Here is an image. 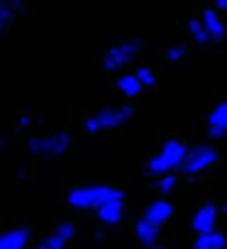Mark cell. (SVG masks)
Returning a JSON list of instances; mask_svg holds the SVG:
<instances>
[{
  "mask_svg": "<svg viewBox=\"0 0 227 249\" xmlns=\"http://www.w3.org/2000/svg\"><path fill=\"white\" fill-rule=\"evenodd\" d=\"M25 13H27V5L22 0H0V37H3Z\"/></svg>",
  "mask_w": 227,
  "mask_h": 249,
  "instance_id": "obj_14",
  "label": "cell"
},
{
  "mask_svg": "<svg viewBox=\"0 0 227 249\" xmlns=\"http://www.w3.org/2000/svg\"><path fill=\"white\" fill-rule=\"evenodd\" d=\"M191 249H227V234L215 230L208 234H195Z\"/></svg>",
  "mask_w": 227,
  "mask_h": 249,
  "instance_id": "obj_17",
  "label": "cell"
},
{
  "mask_svg": "<svg viewBox=\"0 0 227 249\" xmlns=\"http://www.w3.org/2000/svg\"><path fill=\"white\" fill-rule=\"evenodd\" d=\"M212 8L222 15V13H227V0H215V3H212Z\"/></svg>",
  "mask_w": 227,
  "mask_h": 249,
  "instance_id": "obj_23",
  "label": "cell"
},
{
  "mask_svg": "<svg viewBox=\"0 0 227 249\" xmlns=\"http://www.w3.org/2000/svg\"><path fill=\"white\" fill-rule=\"evenodd\" d=\"M73 144V137L69 130H44L27 140V152L37 159H59L64 157Z\"/></svg>",
  "mask_w": 227,
  "mask_h": 249,
  "instance_id": "obj_4",
  "label": "cell"
},
{
  "mask_svg": "<svg viewBox=\"0 0 227 249\" xmlns=\"http://www.w3.org/2000/svg\"><path fill=\"white\" fill-rule=\"evenodd\" d=\"M95 220L100 222V227H107V230L120 227L125 220V198H115V200L100 205L95 210Z\"/></svg>",
  "mask_w": 227,
  "mask_h": 249,
  "instance_id": "obj_10",
  "label": "cell"
},
{
  "mask_svg": "<svg viewBox=\"0 0 227 249\" xmlns=\"http://www.w3.org/2000/svg\"><path fill=\"white\" fill-rule=\"evenodd\" d=\"M186 152H188V144L183 140H166L144 164V174L152 176V178H161V176H169V174H176L186 159Z\"/></svg>",
  "mask_w": 227,
  "mask_h": 249,
  "instance_id": "obj_2",
  "label": "cell"
},
{
  "mask_svg": "<svg viewBox=\"0 0 227 249\" xmlns=\"http://www.w3.org/2000/svg\"><path fill=\"white\" fill-rule=\"evenodd\" d=\"M200 22H203V27H205L210 42H222V39L227 37V20H225L212 5L200 13Z\"/></svg>",
  "mask_w": 227,
  "mask_h": 249,
  "instance_id": "obj_12",
  "label": "cell"
},
{
  "mask_svg": "<svg viewBox=\"0 0 227 249\" xmlns=\"http://www.w3.org/2000/svg\"><path fill=\"white\" fill-rule=\"evenodd\" d=\"M157 191H159V198H169V193L176 191V174L157 178Z\"/></svg>",
  "mask_w": 227,
  "mask_h": 249,
  "instance_id": "obj_21",
  "label": "cell"
},
{
  "mask_svg": "<svg viewBox=\"0 0 227 249\" xmlns=\"http://www.w3.org/2000/svg\"><path fill=\"white\" fill-rule=\"evenodd\" d=\"M208 124V135L212 140H225L227 137V98L220 100L217 105H212V110L205 117Z\"/></svg>",
  "mask_w": 227,
  "mask_h": 249,
  "instance_id": "obj_11",
  "label": "cell"
},
{
  "mask_svg": "<svg viewBox=\"0 0 227 249\" xmlns=\"http://www.w3.org/2000/svg\"><path fill=\"white\" fill-rule=\"evenodd\" d=\"M217 159H220V152H217L215 144L203 142V144L188 147L178 174L186 176V178H200V176H205L208 171H212L217 166Z\"/></svg>",
  "mask_w": 227,
  "mask_h": 249,
  "instance_id": "obj_6",
  "label": "cell"
},
{
  "mask_svg": "<svg viewBox=\"0 0 227 249\" xmlns=\"http://www.w3.org/2000/svg\"><path fill=\"white\" fill-rule=\"evenodd\" d=\"M115 198H125V191L118 186H110V183H86L66 193V203L78 213H95L100 205L115 200Z\"/></svg>",
  "mask_w": 227,
  "mask_h": 249,
  "instance_id": "obj_1",
  "label": "cell"
},
{
  "mask_svg": "<svg viewBox=\"0 0 227 249\" xmlns=\"http://www.w3.org/2000/svg\"><path fill=\"white\" fill-rule=\"evenodd\" d=\"M3 147H5V140H3V137H0V149H3Z\"/></svg>",
  "mask_w": 227,
  "mask_h": 249,
  "instance_id": "obj_25",
  "label": "cell"
},
{
  "mask_svg": "<svg viewBox=\"0 0 227 249\" xmlns=\"http://www.w3.org/2000/svg\"><path fill=\"white\" fill-rule=\"evenodd\" d=\"M73 237H76V222L61 220L52 232H47V234L35 244V249H66V247L73 242Z\"/></svg>",
  "mask_w": 227,
  "mask_h": 249,
  "instance_id": "obj_7",
  "label": "cell"
},
{
  "mask_svg": "<svg viewBox=\"0 0 227 249\" xmlns=\"http://www.w3.org/2000/svg\"><path fill=\"white\" fill-rule=\"evenodd\" d=\"M118 93L125 98V100H135V98H140L142 93H144V88H142V83L137 81V76H135V71H127V73H120L118 76Z\"/></svg>",
  "mask_w": 227,
  "mask_h": 249,
  "instance_id": "obj_16",
  "label": "cell"
},
{
  "mask_svg": "<svg viewBox=\"0 0 227 249\" xmlns=\"http://www.w3.org/2000/svg\"><path fill=\"white\" fill-rule=\"evenodd\" d=\"M186 30H188V37H191V42H193L195 47H208V44H212L210 37H208V32H205V27H203V22H200V18L188 20Z\"/></svg>",
  "mask_w": 227,
  "mask_h": 249,
  "instance_id": "obj_18",
  "label": "cell"
},
{
  "mask_svg": "<svg viewBox=\"0 0 227 249\" xmlns=\"http://www.w3.org/2000/svg\"><path fill=\"white\" fill-rule=\"evenodd\" d=\"M174 215H176V208H174V203L169 198H154V200H149L147 208H144V213H142V217L147 222H152L154 227H159V230H164L174 220Z\"/></svg>",
  "mask_w": 227,
  "mask_h": 249,
  "instance_id": "obj_8",
  "label": "cell"
},
{
  "mask_svg": "<svg viewBox=\"0 0 227 249\" xmlns=\"http://www.w3.org/2000/svg\"><path fill=\"white\" fill-rule=\"evenodd\" d=\"M32 122H35V115H32L30 110H22V112L17 115V120H15V130H17V132H25V130L32 127Z\"/></svg>",
  "mask_w": 227,
  "mask_h": 249,
  "instance_id": "obj_22",
  "label": "cell"
},
{
  "mask_svg": "<svg viewBox=\"0 0 227 249\" xmlns=\"http://www.w3.org/2000/svg\"><path fill=\"white\" fill-rule=\"evenodd\" d=\"M135 76L142 83V88H154L157 86V71L152 66H137L135 69Z\"/></svg>",
  "mask_w": 227,
  "mask_h": 249,
  "instance_id": "obj_20",
  "label": "cell"
},
{
  "mask_svg": "<svg viewBox=\"0 0 227 249\" xmlns=\"http://www.w3.org/2000/svg\"><path fill=\"white\" fill-rule=\"evenodd\" d=\"M188 56V42H176L166 49V61L169 64H181Z\"/></svg>",
  "mask_w": 227,
  "mask_h": 249,
  "instance_id": "obj_19",
  "label": "cell"
},
{
  "mask_svg": "<svg viewBox=\"0 0 227 249\" xmlns=\"http://www.w3.org/2000/svg\"><path fill=\"white\" fill-rule=\"evenodd\" d=\"M135 237H137V242H140L142 247L152 249L154 244H159L161 230H159V227H154L152 222H147V220L140 215V217H137V222H135Z\"/></svg>",
  "mask_w": 227,
  "mask_h": 249,
  "instance_id": "obj_15",
  "label": "cell"
},
{
  "mask_svg": "<svg viewBox=\"0 0 227 249\" xmlns=\"http://www.w3.org/2000/svg\"><path fill=\"white\" fill-rule=\"evenodd\" d=\"M144 49V42L132 37V39H120L115 44H110L103 54V69L110 71V73H127V69L140 59Z\"/></svg>",
  "mask_w": 227,
  "mask_h": 249,
  "instance_id": "obj_5",
  "label": "cell"
},
{
  "mask_svg": "<svg viewBox=\"0 0 227 249\" xmlns=\"http://www.w3.org/2000/svg\"><path fill=\"white\" fill-rule=\"evenodd\" d=\"M132 117H135V107L127 105V103L105 105V107L95 110L93 115H88L83 120V130H86V135H103V132L122 127V124H127Z\"/></svg>",
  "mask_w": 227,
  "mask_h": 249,
  "instance_id": "obj_3",
  "label": "cell"
},
{
  "mask_svg": "<svg viewBox=\"0 0 227 249\" xmlns=\"http://www.w3.org/2000/svg\"><path fill=\"white\" fill-rule=\"evenodd\" d=\"M217 222H220V208H217L212 200L198 205V210H195L193 217H191V227H193L195 234L215 232V230H217Z\"/></svg>",
  "mask_w": 227,
  "mask_h": 249,
  "instance_id": "obj_9",
  "label": "cell"
},
{
  "mask_svg": "<svg viewBox=\"0 0 227 249\" xmlns=\"http://www.w3.org/2000/svg\"><path fill=\"white\" fill-rule=\"evenodd\" d=\"M32 247V230L20 225L0 232V249H30Z\"/></svg>",
  "mask_w": 227,
  "mask_h": 249,
  "instance_id": "obj_13",
  "label": "cell"
},
{
  "mask_svg": "<svg viewBox=\"0 0 227 249\" xmlns=\"http://www.w3.org/2000/svg\"><path fill=\"white\" fill-rule=\"evenodd\" d=\"M152 249H171V247H169V244H164V242H159V244H154Z\"/></svg>",
  "mask_w": 227,
  "mask_h": 249,
  "instance_id": "obj_24",
  "label": "cell"
}]
</instances>
